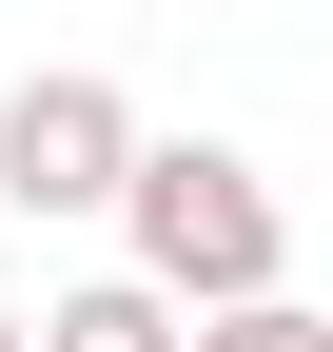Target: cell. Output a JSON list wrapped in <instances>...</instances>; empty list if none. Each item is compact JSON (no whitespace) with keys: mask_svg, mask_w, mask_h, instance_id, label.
I'll list each match as a JSON object with an SVG mask.
<instances>
[{"mask_svg":"<svg viewBox=\"0 0 333 352\" xmlns=\"http://www.w3.org/2000/svg\"><path fill=\"white\" fill-rule=\"evenodd\" d=\"M118 274L177 294V314H235V294H294V215H275V176L235 138H138L118 157Z\"/></svg>","mask_w":333,"mask_h":352,"instance_id":"obj_1","label":"cell"},{"mask_svg":"<svg viewBox=\"0 0 333 352\" xmlns=\"http://www.w3.org/2000/svg\"><path fill=\"white\" fill-rule=\"evenodd\" d=\"M138 138H157V118L118 98L98 59H39V78H0V215H98Z\"/></svg>","mask_w":333,"mask_h":352,"instance_id":"obj_2","label":"cell"},{"mask_svg":"<svg viewBox=\"0 0 333 352\" xmlns=\"http://www.w3.org/2000/svg\"><path fill=\"white\" fill-rule=\"evenodd\" d=\"M20 352H177V294H138V274H78V294H39Z\"/></svg>","mask_w":333,"mask_h":352,"instance_id":"obj_3","label":"cell"},{"mask_svg":"<svg viewBox=\"0 0 333 352\" xmlns=\"http://www.w3.org/2000/svg\"><path fill=\"white\" fill-rule=\"evenodd\" d=\"M177 352H333V314H294V294H235V314H177Z\"/></svg>","mask_w":333,"mask_h":352,"instance_id":"obj_4","label":"cell"},{"mask_svg":"<svg viewBox=\"0 0 333 352\" xmlns=\"http://www.w3.org/2000/svg\"><path fill=\"white\" fill-rule=\"evenodd\" d=\"M0 352H20V314H0Z\"/></svg>","mask_w":333,"mask_h":352,"instance_id":"obj_5","label":"cell"}]
</instances>
